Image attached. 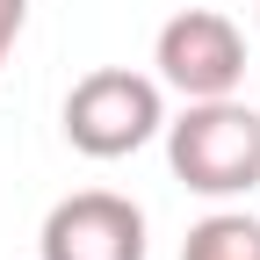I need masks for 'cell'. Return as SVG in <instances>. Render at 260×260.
Listing matches in <instances>:
<instances>
[{
    "label": "cell",
    "instance_id": "8992f818",
    "mask_svg": "<svg viewBox=\"0 0 260 260\" xmlns=\"http://www.w3.org/2000/svg\"><path fill=\"white\" fill-rule=\"evenodd\" d=\"M22 22H29V0H0V65H8L15 37H22Z\"/></svg>",
    "mask_w": 260,
    "mask_h": 260
},
{
    "label": "cell",
    "instance_id": "7a4b0ae2",
    "mask_svg": "<svg viewBox=\"0 0 260 260\" xmlns=\"http://www.w3.org/2000/svg\"><path fill=\"white\" fill-rule=\"evenodd\" d=\"M159 130H167V94L130 65H102L65 94V145L87 159H130Z\"/></svg>",
    "mask_w": 260,
    "mask_h": 260
},
{
    "label": "cell",
    "instance_id": "277c9868",
    "mask_svg": "<svg viewBox=\"0 0 260 260\" xmlns=\"http://www.w3.org/2000/svg\"><path fill=\"white\" fill-rule=\"evenodd\" d=\"M37 253L44 260H145V210L116 188H80L51 203Z\"/></svg>",
    "mask_w": 260,
    "mask_h": 260
},
{
    "label": "cell",
    "instance_id": "5b68a950",
    "mask_svg": "<svg viewBox=\"0 0 260 260\" xmlns=\"http://www.w3.org/2000/svg\"><path fill=\"white\" fill-rule=\"evenodd\" d=\"M181 260H260V217H246V210H210V217L188 232Z\"/></svg>",
    "mask_w": 260,
    "mask_h": 260
},
{
    "label": "cell",
    "instance_id": "3957f363",
    "mask_svg": "<svg viewBox=\"0 0 260 260\" xmlns=\"http://www.w3.org/2000/svg\"><path fill=\"white\" fill-rule=\"evenodd\" d=\"M152 65H159V87H174L181 102H217V94H239L246 80V37L217 8H181L159 29Z\"/></svg>",
    "mask_w": 260,
    "mask_h": 260
},
{
    "label": "cell",
    "instance_id": "6da1fadb",
    "mask_svg": "<svg viewBox=\"0 0 260 260\" xmlns=\"http://www.w3.org/2000/svg\"><path fill=\"white\" fill-rule=\"evenodd\" d=\"M167 167L181 188L232 203V195L260 188V109H246L239 94L217 102H188L181 123H167Z\"/></svg>",
    "mask_w": 260,
    "mask_h": 260
}]
</instances>
